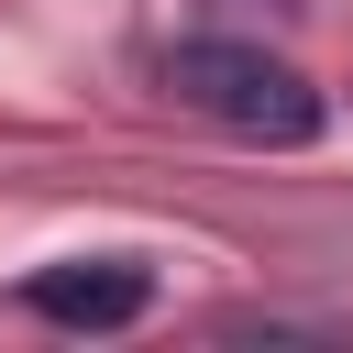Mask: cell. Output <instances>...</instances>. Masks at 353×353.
Returning a JSON list of instances; mask_svg holds the SVG:
<instances>
[{
	"instance_id": "1",
	"label": "cell",
	"mask_w": 353,
	"mask_h": 353,
	"mask_svg": "<svg viewBox=\"0 0 353 353\" xmlns=\"http://www.w3.org/2000/svg\"><path fill=\"white\" fill-rule=\"evenodd\" d=\"M165 88H176L199 121L243 132V143H309V132H320V88H309L287 55H265V44H221V33H199V44L165 55Z\"/></svg>"
},
{
	"instance_id": "2",
	"label": "cell",
	"mask_w": 353,
	"mask_h": 353,
	"mask_svg": "<svg viewBox=\"0 0 353 353\" xmlns=\"http://www.w3.org/2000/svg\"><path fill=\"white\" fill-rule=\"evenodd\" d=\"M22 298H33V320H55V331H121V320L154 309V276H143V265H44Z\"/></svg>"
}]
</instances>
